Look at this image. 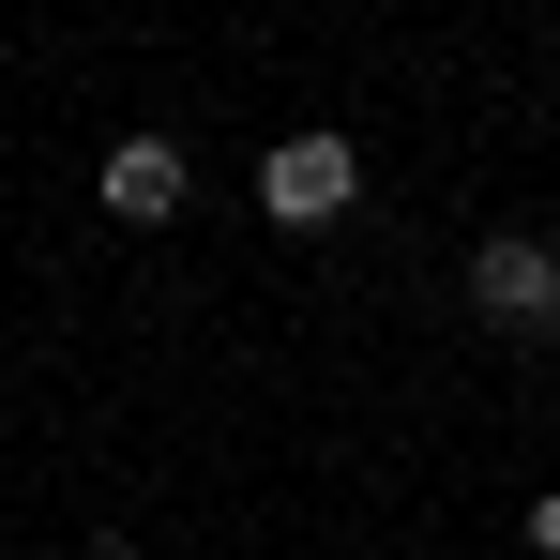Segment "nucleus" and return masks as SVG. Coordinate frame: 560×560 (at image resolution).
<instances>
[{"mask_svg":"<svg viewBox=\"0 0 560 560\" xmlns=\"http://www.w3.org/2000/svg\"><path fill=\"white\" fill-rule=\"evenodd\" d=\"M258 197H273V228H334V212L364 197V152H349L334 121H303V137H273V167H258Z\"/></svg>","mask_w":560,"mask_h":560,"instance_id":"nucleus-1","label":"nucleus"},{"mask_svg":"<svg viewBox=\"0 0 560 560\" xmlns=\"http://www.w3.org/2000/svg\"><path fill=\"white\" fill-rule=\"evenodd\" d=\"M530 560H560V485H546V500H530Z\"/></svg>","mask_w":560,"mask_h":560,"instance_id":"nucleus-4","label":"nucleus"},{"mask_svg":"<svg viewBox=\"0 0 560 560\" xmlns=\"http://www.w3.org/2000/svg\"><path fill=\"white\" fill-rule=\"evenodd\" d=\"M469 303H485V318H515V334H546V318H560V243H530V228L469 243Z\"/></svg>","mask_w":560,"mask_h":560,"instance_id":"nucleus-2","label":"nucleus"},{"mask_svg":"<svg viewBox=\"0 0 560 560\" xmlns=\"http://www.w3.org/2000/svg\"><path fill=\"white\" fill-rule=\"evenodd\" d=\"M106 212H137V228L183 212V152H167V137H121V152H106Z\"/></svg>","mask_w":560,"mask_h":560,"instance_id":"nucleus-3","label":"nucleus"}]
</instances>
